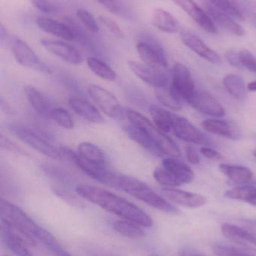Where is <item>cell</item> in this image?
Segmentation results:
<instances>
[{"mask_svg":"<svg viewBox=\"0 0 256 256\" xmlns=\"http://www.w3.org/2000/svg\"><path fill=\"white\" fill-rule=\"evenodd\" d=\"M87 64L90 70L99 78L108 81H114L117 79V74L114 69L99 58L89 57Z\"/></svg>","mask_w":256,"mask_h":256,"instance_id":"33","label":"cell"},{"mask_svg":"<svg viewBox=\"0 0 256 256\" xmlns=\"http://www.w3.org/2000/svg\"><path fill=\"white\" fill-rule=\"evenodd\" d=\"M161 192L167 200L189 208H198L205 206L207 203V198L204 196L194 192H186L174 188H164Z\"/></svg>","mask_w":256,"mask_h":256,"instance_id":"17","label":"cell"},{"mask_svg":"<svg viewBox=\"0 0 256 256\" xmlns=\"http://www.w3.org/2000/svg\"><path fill=\"white\" fill-rule=\"evenodd\" d=\"M9 129L23 142L35 150L52 159H63L60 148L55 147L48 136L42 132L21 126H11Z\"/></svg>","mask_w":256,"mask_h":256,"instance_id":"4","label":"cell"},{"mask_svg":"<svg viewBox=\"0 0 256 256\" xmlns=\"http://www.w3.org/2000/svg\"><path fill=\"white\" fill-rule=\"evenodd\" d=\"M162 166L168 172L176 186L191 183L194 180L195 174L190 167L175 158H169L163 160Z\"/></svg>","mask_w":256,"mask_h":256,"instance_id":"18","label":"cell"},{"mask_svg":"<svg viewBox=\"0 0 256 256\" xmlns=\"http://www.w3.org/2000/svg\"><path fill=\"white\" fill-rule=\"evenodd\" d=\"M219 168L224 176H226L234 183H249L253 178L252 171L247 167L243 166L220 164L219 166Z\"/></svg>","mask_w":256,"mask_h":256,"instance_id":"29","label":"cell"},{"mask_svg":"<svg viewBox=\"0 0 256 256\" xmlns=\"http://www.w3.org/2000/svg\"><path fill=\"white\" fill-rule=\"evenodd\" d=\"M171 74V88L181 100L187 102L196 91L190 72L186 66L177 62L173 67Z\"/></svg>","mask_w":256,"mask_h":256,"instance_id":"10","label":"cell"},{"mask_svg":"<svg viewBox=\"0 0 256 256\" xmlns=\"http://www.w3.org/2000/svg\"><path fill=\"white\" fill-rule=\"evenodd\" d=\"M110 186L120 190L161 212L172 214L179 213L175 206L168 202L148 185L135 178L115 173Z\"/></svg>","mask_w":256,"mask_h":256,"instance_id":"2","label":"cell"},{"mask_svg":"<svg viewBox=\"0 0 256 256\" xmlns=\"http://www.w3.org/2000/svg\"><path fill=\"white\" fill-rule=\"evenodd\" d=\"M186 155L189 162L193 165H198L200 162V156L197 152L196 149L192 146H187L186 147Z\"/></svg>","mask_w":256,"mask_h":256,"instance_id":"47","label":"cell"},{"mask_svg":"<svg viewBox=\"0 0 256 256\" xmlns=\"http://www.w3.org/2000/svg\"><path fill=\"white\" fill-rule=\"evenodd\" d=\"M41 44L47 50L66 62L75 66L82 63V56L78 52V50L66 42L51 39H42L41 40Z\"/></svg>","mask_w":256,"mask_h":256,"instance_id":"14","label":"cell"},{"mask_svg":"<svg viewBox=\"0 0 256 256\" xmlns=\"http://www.w3.org/2000/svg\"><path fill=\"white\" fill-rule=\"evenodd\" d=\"M78 154L87 162L101 167H108V159L103 150L93 143L83 142L78 147Z\"/></svg>","mask_w":256,"mask_h":256,"instance_id":"26","label":"cell"},{"mask_svg":"<svg viewBox=\"0 0 256 256\" xmlns=\"http://www.w3.org/2000/svg\"><path fill=\"white\" fill-rule=\"evenodd\" d=\"M101 6L112 14H118L120 10L118 0H96Z\"/></svg>","mask_w":256,"mask_h":256,"instance_id":"45","label":"cell"},{"mask_svg":"<svg viewBox=\"0 0 256 256\" xmlns=\"http://www.w3.org/2000/svg\"><path fill=\"white\" fill-rule=\"evenodd\" d=\"M87 93L93 102L107 116L117 120H121L124 118L126 112L112 93L97 85L89 86Z\"/></svg>","mask_w":256,"mask_h":256,"instance_id":"7","label":"cell"},{"mask_svg":"<svg viewBox=\"0 0 256 256\" xmlns=\"http://www.w3.org/2000/svg\"><path fill=\"white\" fill-rule=\"evenodd\" d=\"M150 132L154 140L156 150L159 153L163 154L171 158H180L181 152L171 137L156 127L153 128Z\"/></svg>","mask_w":256,"mask_h":256,"instance_id":"25","label":"cell"},{"mask_svg":"<svg viewBox=\"0 0 256 256\" xmlns=\"http://www.w3.org/2000/svg\"><path fill=\"white\" fill-rule=\"evenodd\" d=\"M0 234L6 248L17 256H33L29 249L30 242L17 232L9 222L1 220Z\"/></svg>","mask_w":256,"mask_h":256,"instance_id":"12","label":"cell"},{"mask_svg":"<svg viewBox=\"0 0 256 256\" xmlns=\"http://www.w3.org/2000/svg\"><path fill=\"white\" fill-rule=\"evenodd\" d=\"M153 124L162 132H169L172 129L174 114L165 110L156 105H151L149 108Z\"/></svg>","mask_w":256,"mask_h":256,"instance_id":"30","label":"cell"},{"mask_svg":"<svg viewBox=\"0 0 256 256\" xmlns=\"http://www.w3.org/2000/svg\"><path fill=\"white\" fill-rule=\"evenodd\" d=\"M152 22L156 28L165 33L173 34L180 30V24L177 19L169 12L162 8L155 9Z\"/></svg>","mask_w":256,"mask_h":256,"instance_id":"27","label":"cell"},{"mask_svg":"<svg viewBox=\"0 0 256 256\" xmlns=\"http://www.w3.org/2000/svg\"><path fill=\"white\" fill-rule=\"evenodd\" d=\"M158 256V255H150V256Z\"/></svg>","mask_w":256,"mask_h":256,"instance_id":"54","label":"cell"},{"mask_svg":"<svg viewBox=\"0 0 256 256\" xmlns=\"http://www.w3.org/2000/svg\"><path fill=\"white\" fill-rule=\"evenodd\" d=\"M128 64L139 79L153 88H164L171 85L169 75L164 68L153 67L136 61H129Z\"/></svg>","mask_w":256,"mask_h":256,"instance_id":"9","label":"cell"},{"mask_svg":"<svg viewBox=\"0 0 256 256\" xmlns=\"http://www.w3.org/2000/svg\"><path fill=\"white\" fill-rule=\"evenodd\" d=\"M69 105L77 115L89 122L101 124L105 121L100 112L87 100L79 98H71Z\"/></svg>","mask_w":256,"mask_h":256,"instance_id":"21","label":"cell"},{"mask_svg":"<svg viewBox=\"0 0 256 256\" xmlns=\"http://www.w3.org/2000/svg\"><path fill=\"white\" fill-rule=\"evenodd\" d=\"M1 146L3 148L9 150V152L26 155L25 152H24L22 148L18 146V144H15V142L11 141L7 137H5L3 135H1Z\"/></svg>","mask_w":256,"mask_h":256,"instance_id":"43","label":"cell"},{"mask_svg":"<svg viewBox=\"0 0 256 256\" xmlns=\"http://www.w3.org/2000/svg\"><path fill=\"white\" fill-rule=\"evenodd\" d=\"M245 202L256 206V188L250 186L249 194H248L247 198H246Z\"/></svg>","mask_w":256,"mask_h":256,"instance_id":"51","label":"cell"},{"mask_svg":"<svg viewBox=\"0 0 256 256\" xmlns=\"http://www.w3.org/2000/svg\"><path fill=\"white\" fill-rule=\"evenodd\" d=\"M38 27L42 31L53 34L68 42L75 40L72 28L64 22H60L51 18H38L36 20Z\"/></svg>","mask_w":256,"mask_h":256,"instance_id":"23","label":"cell"},{"mask_svg":"<svg viewBox=\"0 0 256 256\" xmlns=\"http://www.w3.org/2000/svg\"><path fill=\"white\" fill-rule=\"evenodd\" d=\"M62 155L63 158H66L68 160L70 161L75 166L81 170L83 172L85 173L89 177L92 178L94 180L103 184L109 186L111 183V178L114 176V172L111 171L109 168L106 167L98 166L93 165L90 162L83 159L78 152H73L68 148H60Z\"/></svg>","mask_w":256,"mask_h":256,"instance_id":"8","label":"cell"},{"mask_svg":"<svg viewBox=\"0 0 256 256\" xmlns=\"http://www.w3.org/2000/svg\"><path fill=\"white\" fill-rule=\"evenodd\" d=\"M202 127L208 132L230 140H238L241 138L240 130L235 124L229 122L207 118L203 122Z\"/></svg>","mask_w":256,"mask_h":256,"instance_id":"20","label":"cell"},{"mask_svg":"<svg viewBox=\"0 0 256 256\" xmlns=\"http://www.w3.org/2000/svg\"><path fill=\"white\" fill-rule=\"evenodd\" d=\"M66 24L72 28L75 42L81 44L89 50H93L94 46H93L91 39L89 37L88 34L81 28V27H80L76 22H74L73 20H67Z\"/></svg>","mask_w":256,"mask_h":256,"instance_id":"37","label":"cell"},{"mask_svg":"<svg viewBox=\"0 0 256 256\" xmlns=\"http://www.w3.org/2000/svg\"><path fill=\"white\" fill-rule=\"evenodd\" d=\"M136 50L142 62L153 67L166 68L168 60L165 50L159 42L150 34H143L140 37Z\"/></svg>","mask_w":256,"mask_h":256,"instance_id":"6","label":"cell"},{"mask_svg":"<svg viewBox=\"0 0 256 256\" xmlns=\"http://www.w3.org/2000/svg\"><path fill=\"white\" fill-rule=\"evenodd\" d=\"M75 191L84 200L122 219L136 222L144 228L153 226V219L142 209L107 190L93 185L78 184Z\"/></svg>","mask_w":256,"mask_h":256,"instance_id":"1","label":"cell"},{"mask_svg":"<svg viewBox=\"0 0 256 256\" xmlns=\"http://www.w3.org/2000/svg\"><path fill=\"white\" fill-rule=\"evenodd\" d=\"M77 18L84 24V26L92 33L99 32V24L96 22L93 15L85 9L80 8L76 12Z\"/></svg>","mask_w":256,"mask_h":256,"instance_id":"38","label":"cell"},{"mask_svg":"<svg viewBox=\"0 0 256 256\" xmlns=\"http://www.w3.org/2000/svg\"><path fill=\"white\" fill-rule=\"evenodd\" d=\"M180 256H207L204 255L203 252L197 250L195 248H191V246H186L183 248L180 251Z\"/></svg>","mask_w":256,"mask_h":256,"instance_id":"49","label":"cell"},{"mask_svg":"<svg viewBox=\"0 0 256 256\" xmlns=\"http://www.w3.org/2000/svg\"><path fill=\"white\" fill-rule=\"evenodd\" d=\"M11 37H12V36L9 34V32L5 28L4 26L1 24V26H0V40H1L2 43L9 45Z\"/></svg>","mask_w":256,"mask_h":256,"instance_id":"50","label":"cell"},{"mask_svg":"<svg viewBox=\"0 0 256 256\" xmlns=\"http://www.w3.org/2000/svg\"><path fill=\"white\" fill-rule=\"evenodd\" d=\"M200 150H201L203 156H205L207 159L212 160H219L222 158V155L219 152L211 148L202 147Z\"/></svg>","mask_w":256,"mask_h":256,"instance_id":"46","label":"cell"},{"mask_svg":"<svg viewBox=\"0 0 256 256\" xmlns=\"http://www.w3.org/2000/svg\"><path fill=\"white\" fill-rule=\"evenodd\" d=\"M154 126L155 124H153L148 129H143V128H137L132 124H129V126L123 128V129L128 136L135 142L137 144H140L141 147L147 149V150L157 152L156 146H155L154 140L150 134V130Z\"/></svg>","mask_w":256,"mask_h":256,"instance_id":"28","label":"cell"},{"mask_svg":"<svg viewBox=\"0 0 256 256\" xmlns=\"http://www.w3.org/2000/svg\"><path fill=\"white\" fill-rule=\"evenodd\" d=\"M9 46L15 60L23 67L33 69L42 73L51 74L52 72L49 66L41 61L31 46L19 38L12 36Z\"/></svg>","mask_w":256,"mask_h":256,"instance_id":"5","label":"cell"},{"mask_svg":"<svg viewBox=\"0 0 256 256\" xmlns=\"http://www.w3.org/2000/svg\"><path fill=\"white\" fill-rule=\"evenodd\" d=\"M187 103L194 109L206 115L219 118L225 116L223 106L207 92L196 90Z\"/></svg>","mask_w":256,"mask_h":256,"instance_id":"13","label":"cell"},{"mask_svg":"<svg viewBox=\"0 0 256 256\" xmlns=\"http://www.w3.org/2000/svg\"><path fill=\"white\" fill-rule=\"evenodd\" d=\"M240 62L245 68L256 74V57L248 50L243 49L239 52Z\"/></svg>","mask_w":256,"mask_h":256,"instance_id":"42","label":"cell"},{"mask_svg":"<svg viewBox=\"0 0 256 256\" xmlns=\"http://www.w3.org/2000/svg\"></svg>","mask_w":256,"mask_h":256,"instance_id":"55","label":"cell"},{"mask_svg":"<svg viewBox=\"0 0 256 256\" xmlns=\"http://www.w3.org/2000/svg\"><path fill=\"white\" fill-rule=\"evenodd\" d=\"M253 155H254V156H255V158H256V150H254Z\"/></svg>","mask_w":256,"mask_h":256,"instance_id":"53","label":"cell"},{"mask_svg":"<svg viewBox=\"0 0 256 256\" xmlns=\"http://www.w3.org/2000/svg\"><path fill=\"white\" fill-rule=\"evenodd\" d=\"M209 2L210 4H213V6L225 13L228 14L232 18H236V19H241L242 14L240 10L228 0H209Z\"/></svg>","mask_w":256,"mask_h":256,"instance_id":"39","label":"cell"},{"mask_svg":"<svg viewBox=\"0 0 256 256\" xmlns=\"http://www.w3.org/2000/svg\"><path fill=\"white\" fill-rule=\"evenodd\" d=\"M222 234L231 243L243 248H255V239L249 232L240 224H225L222 226Z\"/></svg>","mask_w":256,"mask_h":256,"instance_id":"19","label":"cell"},{"mask_svg":"<svg viewBox=\"0 0 256 256\" xmlns=\"http://www.w3.org/2000/svg\"><path fill=\"white\" fill-rule=\"evenodd\" d=\"M171 131L177 138L188 142L205 146H209L211 144L207 136L204 135V134L195 128L186 118L179 116H174Z\"/></svg>","mask_w":256,"mask_h":256,"instance_id":"11","label":"cell"},{"mask_svg":"<svg viewBox=\"0 0 256 256\" xmlns=\"http://www.w3.org/2000/svg\"><path fill=\"white\" fill-rule=\"evenodd\" d=\"M32 4L38 10L46 14L57 13L58 7L51 0H30Z\"/></svg>","mask_w":256,"mask_h":256,"instance_id":"41","label":"cell"},{"mask_svg":"<svg viewBox=\"0 0 256 256\" xmlns=\"http://www.w3.org/2000/svg\"><path fill=\"white\" fill-rule=\"evenodd\" d=\"M216 256H256V248L217 244L213 246Z\"/></svg>","mask_w":256,"mask_h":256,"instance_id":"34","label":"cell"},{"mask_svg":"<svg viewBox=\"0 0 256 256\" xmlns=\"http://www.w3.org/2000/svg\"><path fill=\"white\" fill-rule=\"evenodd\" d=\"M25 94L29 103L38 114L45 118H51V112L55 108H53L52 104L43 93L35 87L29 86L26 87Z\"/></svg>","mask_w":256,"mask_h":256,"instance_id":"24","label":"cell"},{"mask_svg":"<svg viewBox=\"0 0 256 256\" xmlns=\"http://www.w3.org/2000/svg\"><path fill=\"white\" fill-rule=\"evenodd\" d=\"M1 220L9 222L17 232L22 234L31 244L42 243L49 232L39 225L21 208L1 198Z\"/></svg>","mask_w":256,"mask_h":256,"instance_id":"3","label":"cell"},{"mask_svg":"<svg viewBox=\"0 0 256 256\" xmlns=\"http://www.w3.org/2000/svg\"><path fill=\"white\" fill-rule=\"evenodd\" d=\"M223 85L225 90L235 98H244L246 94V85L244 80L236 74H228L224 78Z\"/></svg>","mask_w":256,"mask_h":256,"instance_id":"35","label":"cell"},{"mask_svg":"<svg viewBox=\"0 0 256 256\" xmlns=\"http://www.w3.org/2000/svg\"><path fill=\"white\" fill-rule=\"evenodd\" d=\"M225 58L231 66L237 68H243L241 62H240V56L239 52L235 50H230L225 54Z\"/></svg>","mask_w":256,"mask_h":256,"instance_id":"44","label":"cell"},{"mask_svg":"<svg viewBox=\"0 0 256 256\" xmlns=\"http://www.w3.org/2000/svg\"><path fill=\"white\" fill-rule=\"evenodd\" d=\"M180 36L184 45L201 58L213 64H219L220 62V56L216 51L209 48L202 40L197 37L193 33L187 30H182Z\"/></svg>","mask_w":256,"mask_h":256,"instance_id":"16","label":"cell"},{"mask_svg":"<svg viewBox=\"0 0 256 256\" xmlns=\"http://www.w3.org/2000/svg\"><path fill=\"white\" fill-rule=\"evenodd\" d=\"M248 90H250V91H256V81H253V82H250V84H248L247 86Z\"/></svg>","mask_w":256,"mask_h":256,"instance_id":"52","label":"cell"},{"mask_svg":"<svg viewBox=\"0 0 256 256\" xmlns=\"http://www.w3.org/2000/svg\"><path fill=\"white\" fill-rule=\"evenodd\" d=\"M99 21L101 24L110 32L112 33L115 37L118 38H123L124 37V33H123V30H121L118 24L113 20L111 18H108V16H105V15H100L99 16Z\"/></svg>","mask_w":256,"mask_h":256,"instance_id":"40","label":"cell"},{"mask_svg":"<svg viewBox=\"0 0 256 256\" xmlns=\"http://www.w3.org/2000/svg\"><path fill=\"white\" fill-rule=\"evenodd\" d=\"M113 228L119 234L129 238H141L145 236L144 227L126 220H116L113 224Z\"/></svg>","mask_w":256,"mask_h":256,"instance_id":"31","label":"cell"},{"mask_svg":"<svg viewBox=\"0 0 256 256\" xmlns=\"http://www.w3.org/2000/svg\"><path fill=\"white\" fill-rule=\"evenodd\" d=\"M155 94L159 103L173 110H180L182 109L181 98L177 93L169 86L164 88H155Z\"/></svg>","mask_w":256,"mask_h":256,"instance_id":"32","label":"cell"},{"mask_svg":"<svg viewBox=\"0 0 256 256\" xmlns=\"http://www.w3.org/2000/svg\"><path fill=\"white\" fill-rule=\"evenodd\" d=\"M207 14L214 22L215 25L219 26L221 28L237 36H243L244 34V30L241 26L239 25L230 15L219 10L217 8L211 4L206 6Z\"/></svg>","mask_w":256,"mask_h":256,"instance_id":"22","label":"cell"},{"mask_svg":"<svg viewBox=\"0 0 256 256\" xmlns=\"http://www.w3.org/2000/svg\"><path fill=\"white\" fill-rule=\"evenodd\" d=\"M240 224L244 226L252 234L256 243V221L250 220H243L240 221Z\"/></svg>","mask_w":256,"mask_h":256,"instance_id":"48","label":"cell"},{"mask_svg":"<svg viewBox=\"0 0 256 256\" xmlns=\"http://www.w3.org/2000/svg\"><path fill=\"white\" fill-rule=\"evenodd\" d=\"M185 10L198 26L210 34H216L217 28L208 14L203 10L193 0H171Z\"/></svg>","mask_w":256,"mask_h":256,"instance_id":"15","label":"cell"},{"mask_svg":"<svg viewBox=\"0 0 256 256\" xmlns=\"http://www.w3.org/2000/svg\"><path fill=\"white\" fill-rule=\"evenodd\" d=\"M51 118L59 126L64 129L72 130L75 127V124L70 114L63 108H54L51 112Z\"/></svg>","mask_w":256,"mask_h":256,"instance_id":"36","label":"cell"}]
</instances>
